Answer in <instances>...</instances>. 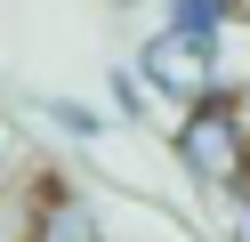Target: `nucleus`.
Instances as JSON below:
<instances>
[{"instance_id": "nucleus-1", "label": "nucleus", "mask_w": 250, "mask_h": 242, "mask_svg": "<svg viewBox=\"0 0 250 242\" xmlns=\"http://www.w3.org/2000/svg\"><path fill=\"white\" fill-rule=\"evenodd\" d=\"M178 170L210 194H242L250 186V97L242 89H210L194 105H178Z\"/></svg>"}, {"instance_id": "nucleus-2", "label": "nucleus", "mask_w": 250, "mask_h": 242, "mask_svg": "<svg viewBox=\"0 0 250 242\" xmlns=\"http://www.w3.org/2000/svg\"><path fill=\"white\" fill-rule=\"evenodd\" d=\"M137 81H146V97H169V105H194V97L226 89V65H218V41H186V32H153L146 48H137Z\"/></svg>"}, {"instance_id": "nucleus-3", "label": "nucleus", "mask_w": 250, "mask_h": 242, "mask_svg": "<svg viewBox=\"0 0 250 242\" xmlns=\"http://www.w3.org/2000/svg\"><path fill=\"white\" fill-rule=\"evenodd\" d=\"M24 242H105V210L65 177H33L24 202Z\"/></svg>"}, {"instance_id": "nucleus-4", "label": "nucleus", "mask_w": 250, "mask_h": 242, "mask_svg": "<svg viewBox=\"0 0 250 242\" xmlns=\"http://www.w3.org/2000/svg\"><path fill=\"white\" fill-rule=\"evenodd\" d=\"M162 8H169V32H186V41H226L242 0H162Z\"/></svg>"}, {"instance_id": "nucleus-5", "label": "nucleus", "mask_w": 250, "mask_h": 242, "mask_svg": "<svg viewBox=\"0 0 250 242\" xmlns=\"http://www.w3.org/2000/svg\"><path fill=\"white\" fill-rule=\"evenodd\" d=\"M49 121L65 129V137H97V113H89V105H73V97H49Z\"/></svg>"}, {"instance_id": "nucleus-6", "label": "nucleus", "mask_w": 250, "mask_h": 242, "mask_svg": "<svg viewBox=\"0 0 250 242\" xmlns=\"http://www.w3.org/2000/svg\"><path fill=\"white\" fill-rule=\"evenodd\" d=\"M113 113H121V121L146 113V81H137V65H121V73H113Z\"/></svg>"}, {"instance_id": "nucleus-7", "label": "nucleus", "mask_w": 250, "mask_h": 242, "mask_svg": "<svg viewBox=\"0 0 250 242\" xmlns=\"http://www.w3.org/2000/svg\"><path fill=\"white\" fill-rule=\"evenodd\" d=\"M24 202H33V186H24V194H0V242H24Z\"/></svg>"}]
</instances>
